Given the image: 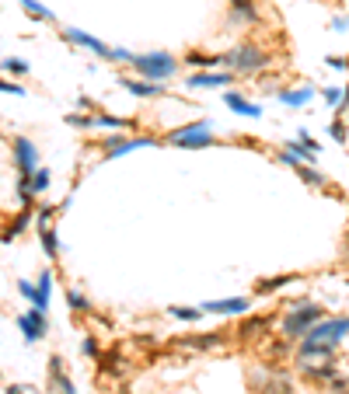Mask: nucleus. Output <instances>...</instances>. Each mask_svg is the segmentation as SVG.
<instances>
[{
    "label": "nucleus",
    "instance_id": "nucleus-19",
    "mask_svg": "<svg viewBox=\"0 0 349 394\" xmlns=\"http://www.w3.org/2000/svg\"><path fill=\"white\" fill-rule=\"evenodd\" d=\"M123 87L137 98H157L164 94V84H147V81H123Z\"/></svg>",
    "mask_w": 349,
    "mask_h": 394
},
{
    "label": "nucleus",
    "instance_id": "nucleus-16",
    "mask_svg": "<svg viewBox=\"0 0 349 394\" xmlns=\"http://www.w3.org/2000/svg\"><path fill=\"white\" fill-rule=\"evenodd\" d=\"M230 21H238V25H255L259 21V11L252 0H230Z\"/></svg>",
    "mask_w": 349,
    "mask_h": 394
},
{
    "label": "nucleus",
    "instance_id": "nucleus-39",
    "mask_svg": "<svg viewBox=\"0 0 349 394\" xmlns=\"http://www.w3.org/2000/svg\"><path fill=\"white\" fill-rule=\"evenodd\" d=\"M0 91H4V94H25V87H21V84H11V81L0 84Z\"/></svg>",
    "mask_w": 349,
    "mask_h": 394
},
{
    "label": "nucleus",
    "instance_id": "nucleus-6",
    "mask_svg": "<svg viewBox=\"0 0 349 394\" xmlns=\"http://www.w3.org/2000/svg\"><path fill=\"white\" fill-rule=\"evenodd\" d=\"M342 335H349V318H321L318 324H311V331L304 335V339L311 342H339Z\"/></svg>",
    "mask_w": 349,
    "mask_h": 394
},
{
    "label": "nucleus",
    "instance_id": "nucleus-24",
    "mask_svg": "<svg viewBox=\"0 0 349 394\" xmlns=\"http://www.w3.org/2000/svg\"><path fill=\"white\" fill-rule=\"evenodd\" d=\"M49 290H52V272H42V276H39V297H35L32 307L46 311V307H49Z\"/></svg>",
    "mask_w": 349,
    "mask_h": 394
},
{
    "label": "nucleus",
    "instance_id": "nucleus-5",
    "mask_svg": "<svg viewBox=\"0 0 349 394\" xmlns=\"http://www.w3.org/2000/svg\"><path fill=\"white\" fill-rule=\"evenodd\" d=\"M168 143H171V147H189V150L210 147V143H213V126H210L206 119H199V123H192V126L174 129V133L168 136Z\"/></svg>",
    "mask_w": 349,
    "mask_h": 394
},
{
    "label": "nucleus",
    "instance_id": "nucleus-14",
    "mask_svg": "<svg viewBox=\"0 0 349 394\" xmlns=\"http://www.w3.org/2000/svg\"><path fill=\"white\" fill-rule=\"evenodd\" d=\"M49 384L56 387V394H77L74 384L63 377V360H60V356H52V360H49Z\"/></svg>",
    "mask_w": 349,
    "mask_h": 394
},
{
    "label": "nucleus",
    "instance_id": "nucleus-2",
    "mask_svg": "<svg viewBox=\"0 0 349 394\" xmlns=\"http://www.w3.org/2000/svg\"><path fill=\"white\" fill-rule=\"evenodd\" d=\"M325 318V311L318 307V304H301V307H294L286 314V321H283V335L290 342L294 339H304V335L311 331V324H318Z\"/></svg>",
    "mask_w": 349,
    "mask_h": 394
},
{
    "label": "nucleus",
    "instance_id": "nucleus-35",
    "mask_svg": "<svg viewBox=\"0 0 349 394\" xmlns=\"http://www.w3.org/2000/svg\"><path fill=\"white\" fill-rule=\"evenodd\" d=\"M342 94H346V91H339V87H328V91H325V101H328V105H342Z\"/></svg>",
    "mask_w": 349,
    "mask_h": 394
},
{
    "label": "nucleus",
    "instance_id": "nucleus-37",
    "mask_svg": "<svg viewBox=\"0 0 349 394\" xmlns=\"http://www.w3.org/2000/svg\"><path fill=\"white\" fill-rule=\"evenodd\" d=\"M81 349H84V356H101V349H98V342H94V339H84V346H81Z\"/></svg>",
    "mask_w": 349,
    "mask_h": 394
},
{
    "label": "nucleus",
    "instance_id": "nucleus-33",
    "mask_svg": "<svg viewBox=\"0 0 349 394\" xmlns=\"http://www.w3.org/2000/svg\"><path fill=\"white\" fill-rule=\"evenodd\" d=\"M18 293H21L25 300H32V304H35V297H39V287H32V283H25V279H21V283H18Z\"/></svg>",
    "mask_w": 349,
    "mask_h": 394
},
{
    "label": "nucleus",
    "instance_id": "nucleus-10",
    "mask_svg": "<svg viewBox=\"0 0 349 394\" xmlns=\"http://www.w3.org/2000/svg\"><path fill=\"white\" fill-rule=\"evenodd\" d=\"M63 39H70V42H77V45H84V49H91V52L105 56V60H112V49H108L105 42H98L94 35L81 32V28H63Z\"/></svg>",
    "mask_w": 349,
    "mask_h": 394
},
{
    "label": "nucleus",
    "instance_id": "nucleus-23",
    "mask_svg": "<svg viewBox=\"0 0 349 394\" xmlns=\"http://www.w3.org/2000/svg\"><path fill=\"white\" fill-rule=\"evenodd\" d=\"M294 279H301V276H272V279H262V283L255 287V293H272V290H283V287H290Z\"/></svg>",
    "mask_w": 349,
    "mask_h": 394
},
{
    "label": "nucleus",
    "instance_id": "nucleus-8",
    "mask_svg": "<svg viewBox=\"0 0 349 394\" xmlns=\"http://www.w3.org/2000/svg\"><path fill=\"white\" fill-rule=\"evenodd\" d=\"M18 328L25 331V339H28V342H39V339H46V331H49V324H46V311L32 307V311L18 314Z\"/></svg>",
    "mask_w": 349,
    "mask_h": 394
},
{
    "label": "nucleus",
    "instance_id": "nucleus-40",
    "mask_svg": "<svg viewBox=\"0 0 349 394\" xmlns=\"http://www.w3.org/2000/svg\"><path fill=\"white\" fill-rule=\"evenodd\" d=\"M328 67H335V70H346L349 63L342 60V56H328Z\"/></svg>",
    "mask_w": 349,
    "mask_h": 394
},
{
    "label": "nucleus",
    "instance_id": "nucleus-42",
    "mask_svg": "<svg viewBox=\"0 0 349 394\" xmlns=\"http://www.w3.org/2000/svg\"><path fill=\"white\" fill-rule=\"evenodd\" d=\"M346 262H349V238H346Z\"/></svg>",
    "mask_w": 349,
    "mask_h": 394
},
{
    "label": "nucleus",
    "instance_id": "nucleus-13",
    "mask_svg": "<svg viewBox=\"0 0 349 394\" xmlns=\"http://www.w3.org/2000/svg\"><path fill=\"white\" fill-rule=\"evenodd\" d=\"M223 101H227V108H235L238 116H248V119H259V116H262V108H259L255 101L241 98L238 91H227V94H223Z\"/></svg>",
    "mask_w": 349,
    "mask_h": 394
},
{
    "label": "nucleus",
    "instance_id": "nucleus-34",
    "mask_svg": "<svg viewBox=\"0 0 349 394\" xmlns=\"http://www.w3.org/2000/svg\"><path fill=\"white\" fill-rule=\"evenodd\" d=\"M328 133H332V140H339V143H346V126H342L339 119H335V123L328 126Z\"/></svg>",
    "mask_w": 349,
    "mask_h": 394
},
{
    "label": "nucleus",
    "instance_id": "nucleus-26",
    "mask_svg": "<svg viewBox=\"0 0 349 394\" xmlns=\"http://www.w3.org/2000/svg\"><path fill=\"white\" fill-rule=\"evenodd\" d=\"M18 4L28 11V18H35V21H52V11H46L42 4H35V0H18Z\"/></svg>",
    "mask_w": 349,
    "mask_h": 394
},
{
    "label": "nucleus",
    "instance_id": "nucleus-27",
    "mask_svg": "<svg viewBox=\"0 0 349 394\" xmlns=\"http://www.w3.org/2000/svg\"><path fill=\"white\" fill-rule=\"evenodd\" d=\"M186 63L189 67H217V63H223V56H203V52H192V56H186Z\"/></svg>",
    "mask_w": 349,
    "mask_h": 394
},
{
    "label": "nucleus",
    "instance_id": "nucleus-25",
    "mask_svg": "<svg viewBox=\"0 0 349 394\" xmlns=\"http://www.w3.org/2000/svg\"><path fill=\"white\" fill-rule=\"evenodd\" d=\"M46 189H49V172H46V167H39V172L28 178V192L32 196H42Z\"/></svg>",
    "mask_w": 349,
    "mask_h": 394
},
{
    "label": "nucleus",
    "instance_id": "nucleus-18",
    "mask_svg": "<svg viewBox=\"0 0 349 394\" xmlns=\"http://www.w3.org/2000/svg\"><path fill=\"white\" fill-rule=\"evenodd\" d=\"M332 353H335V342H311V339L301 342V360H311V356L332 360Z\"/></svg>",
    "mask_w": 349,
    "mask_h": 394
},
{
    "label": "nucleus",
    "instance_id": "nucleus-43",
    "mask_svg": "<svg viewBox=\"0 0 349 394\" xmlns=\"http://www.w3.org/2000/svg\"><path fill=\"white\" fill-rule=\"evenodd\" d=\"M346 116H349V112H346Z\"/></svg>",
    "mask_w": 349,
    "mask_h": 394
},
{
    "label": "nucleus",
    "instance_id": "nucleus-31",
    "mask_svg": "<svg viewBox=\"0 0 349 394\" xmlns=\"http://www.w3.org/2000/svg\"><path fill=\"white\" fill-rule=\"evenodd\" d=\"M286 353H290L286 342H269L266 346V360H286Z\"/></svg>",
    "mask_w": 349,
    "mask_h": 394
},
{
    "label": "nucleus",
    "instance_id": "nucleus-17",
    "mask_svg": "<svg viewBox=\"0 0 349 394\" xmlns=\"http://www.w3.org/2000/svg\"><path fill=\"white\" fill-rule=\"evenodd\" d=\"M189 87H223V84H235V74H192L189 81H186Z\"/></svg>",
    "mask_w": 349,
    "mask_h": 394
},
{
    "label": "nucleus",
    "instance_id": "nucleus-28",
    "mask_svg": "<svg viewBox=\"0 0 349 394\" xmlns=\"http://www.w3.org/2000/svg\"><path fill=\"white\" fill-rule=\"evenodd\" d=\"M67 304H70L77 314H88V311H91V304H88V297H84L81 290H67Z\"/></svg>",
    "mask_w": 349,
    "mask_h": 394
},
{
    "label": "nucleus",
    "instance_id": "nucleus-29",
    "mask_svg": "<svg viewBox=\"0 0 349 394\" xmlns=\"http://www.w3.org/2000/svg\"><path fill=\"white\" fill-rule=\"evenodd\" d=\"M168 314H171V318H182V321H199L206 311H203V307H171Z\"/></svg>",
    "mask_w": 349,
    "mask_h": 394
},
{
    "label": "nucleus",
    "instance_id": "nucleus-7",
    "mask_svg": "<svg viewBox=\"0 0 349 394\" xmlns=\"http://www.w3.org/2000/svg\"><path fill=\"white\" fill-rule=\"evenodd\" d=\"M14 167H18V178H32L39 172V154L35 143L25 136H14Z\"/></svg>",
    "mask_w": 349,
    "mask_h": 394
},
{
    "label": "nucleus",
    "instance_id": "nucleus-11",
    "mask_svg": "<svg viewBox=\"0 0 349 394\" xmlns=\"http://www.w3.org/2000/svg\"><path fill=\"white\" fill-rule=\"evenodd\" d=\"M150 143H154L150 136H133V140H126V136H108V140H105V154L115 157V154H130V150H137V147H150Z\"/></svg>",
    "mask_w": 349,
    "mask_h": 394
},
{
    "label": "nucleus",
    "instance_id": "nucleus-1",
    "mask_svg": "<svg viewBox=\"0 0 349 394\" xmlns=\"http://www.w3.org/2000/svg\"><path fill=\"white\" fill-rule=\"evenodd\" d=\"M223 63L230 67V74H255V70H262V67L272 63V56H269L266 49L252 45V42H241L238 49H230V52L223 56Z\"/></svg>",
    "mask_w": 349,
    "mask_h": 394
},
{
    "label": "nucleus",
    "instance_id": "nucleus-20",
    "mask_svg": "<svg viewBox=\"0 0 349 394\" xmlns=\"http://www.w3.org/2000/svg\"><path fill=\"white\" fill-rule=\"evenodd\" d=\"M297 366H301V373H308V377H315V380H339V373H335L332 363L315 366V363H308V360H297Z\"/></svg>",
    "mask_w": 349,
    "mask_h": 394
},
{
    "label": "nucleus",
    "instance_id": "nucleus-9",
    "mask_svg": "<svg viewBox=\"0 0 349 394\" xmlns=\"http://www.w3.org/2000/svg\"><path fill=\"white\" fill-rule=\"evenodd\" d=\"M206 314H245L248 307H252V300L248 297H227V300H206V304H199Z\"/></svg>",
    "mask_w": 349,
    "mask_h": 394
},
{
    "label": "nucleus",
    "instance_id": "nucleus-12",
    "mask_svg": "<svg viewBox=\"0 0 349 394\" xmlns=\"http://www.w3.org/2000/svg\"><path fill=\"white\" fill-rule=\"evenodd\" d=\"M269 318H262V314H255V318H245L241 324H238V339H245V342H252V339H259V335H266L269 331Z\"/></svg>",
    "mask_w": 349,
    "mask_h": 394
},
{
    "label": "nucleus",
    "instance_id": "nucleus-21",
    "mask_svg": "<svg viewBox=\"0 0 349 394\" xmlns=\"http://www.w3.org/2000/svg\"><path fill=\"white\" fill-rule=\"evenodd\" d=\"M294 172H297V175H301V178H304L308 185H318V189H328V178H325L321 172H315V167H311V164H304V160H297V164H294Z\"/></svg>",
    "mask_w": 349,
    "mask_h": 394
},
{
    "label": "nucleus",
    "instance_id": "nucleus-38",
    "mask_svg": "<svg viewBox=\"0 0 349 394\" xmlns=\"http://www.w3.org/2000/svg\"><path fill=\"white\" fill-rule=\"evenodd\" d=\"M49 216H52V209H49V206H42V209H39V231H46V227H49Z\"/></svg>",
    "mask_w": 349,
    "mask_h": 394
},
{
    "label": "nucleus",
    "instance_id": "nucleus-22",
    "mask_svg": "<svg viewBox=\"0 0 349 394\" xmlns=\"http://www.w3.org/2000/svg\"><path fill=\"white\" fill-rule=\"evenodd\" d=\"M311 98H315V87H301V91H279V101H283V105H294V108H304Z\"/></svg>",
    "mask_w": 349,
    "mask_h": 394
},
{
    "label": "nucleus",
    "instance_id": "nucleus-32",
    "mask_svg": "<svg viewBox=\"0 0 349 394\" xmlns=\"http://www.w3.org/2000/svg\"><path fill=\"white\" fill-rule=\"evenodd\" d=\"M94 126H105V129H123L130 126L126 119H112V116H94Z\"/></svg>",
    "mask_w": 349,
    "mask_h": 394
},
{
    "label": "nucleus",
    "instance_id": "nucleus-30",
    "mask_svg": "<svg viewBox=\"0 0 349 394\" xmlns=\"http://www.w3.org/2000/svg\"><path fill=\"white\" fill-rule=\"evenodd\" d=\"M42 245H46V255H49V258H56V255H60V238H56L49 227L42 231Z\"/></svg>",
    "mask_w": 349,
    "mask_h": 394
},
{
    "label": "nucleus",
    "instance_id": "nucleus-4",
    "mask_svg": "<svg viewBox=\"0 0 349 394\" xmlns=\"http://www.w3.org/2000/svg\"><path fill=\"white\" fill-rule=\"evenodd\" d=\"M248 384H252L255 394H290V391H294V380H290L286 373L262 370V366H255V370L248 373Z\"/></svg>",
    "mask_w": 349,
    "mask_h": 394
},
{
    "label": "nucleus",
    "instance_id": "nucleus-41",
    "mask_svg": "<svg viewBox=\"0 0 349 394\" xmlns=\"http://www.w3.org/2000/svg\"><path fill=\"white\" fill-rule=\"evenodd\" d=\"M25 391H28V387H21V384H11V387H8V394H25Z\"/></svg>",
    "mask_w": 349,
    "mask_h": 394
},
{
    "label": "nucleus",
    "instance_id": "nucleus-3",
    "mask_svg": "<svg viewBox=\"0 0 349 394\" xmlns=\"http://www.w3.org/2000/svg\"><path fill=\"white\" fill-rule=\"evenodd\" d=\"M133 67L157 84V81H168L174 70H179V60H174V56H168V52H147V56H137V52H133Z\"/></svg>",
    "mask_w": 349,
    "mask_h": 394
},
{
    "label": "nucleus",
    "instance_id": "nucleus-15",
    "mask_svg": "<svg viewBox=\"0 0 349 394\" xmlns=\"http://www.w3.org/2000/svg\"><path fill=\"white\" fill-rule=\"evenodd\" d=\"M174 346H186V349H217L223 346V331H210V335H192V339H179Z\"/></svg>",
    "mask_w": 349,
    "mask_h": 394
},
{
    "label": "nucleus",
    "instance_id": "nucleus-36",
    "mask_svg": "<svg viewBox=\"0 0 349 394\" xmlns=\"http://www.w3.org/2000/svg\"><path fill=\"white\" fill-rule=\"evenodd\" d=\"M4 67H8L11 74H28V67H25L21 60H4Z\"/></svg>",
    "mask_w": 349,
    "mask_h": 394
}]
</instances>
